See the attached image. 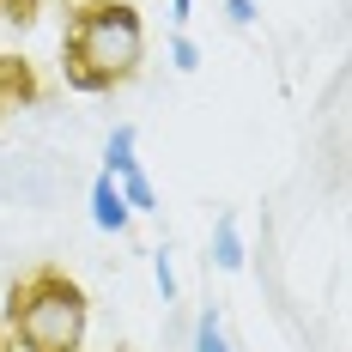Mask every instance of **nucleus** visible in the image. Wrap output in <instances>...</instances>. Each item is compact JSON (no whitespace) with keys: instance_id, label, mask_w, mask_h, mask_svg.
<instances>
[{"instance_id":"obj_1","label":"nucleus","mask_w":352,"mask_h":352,"mask_svg":"<svg viewBox=\"0 0 352 352\" xmlns=\"http://www.w3.org/2000/svg\"><path fill=\"white\" fill-rule=\"evenodd\" d=\"M140 67V19L128 6H98L73 31V79L79 85H109Z\"/></svg>"},{"instance_id":"obj_2","label":"nucleus","mask_w":352,"mask_h":352,"mask_svg":"<svg viewBox=\"0 0 352 352\" xmlns=\"http://www.w3.org/2000/svg\"><path fill=\"white\" fill-rule=\"evenodd\" d=\"M19 340L31 352H73L79 346V334H85V304H79V292L61 280H36L25 298H19Z\"/></svg>"},{"instance_id":"obj_3","label":"nucleus","mask_w":352,"mask_h":352,"mask_svg":"<svg viewBox=\"0 0 352 352\" xmlns=\"http://www.w3.org/2000/svg\"><path fill=\"white\" fill-rule=\"evenodd\" d=\"M128 219H134V212H128V201H122L116 176H98V182H91V225L122 237V231H128Z\"/></svg>"},{"instance_id":"obj_4","label":"nucleus","mask_w":352,"mask_h":352,"mask_svg":"<svg viewBox=\"0 0 352 352\" xmlns=\"http://www.w3.org/2000/svg\"><path fill=\"white\" fill-rule=\"evenodd\" d=\"M212 261H219L225 274H237V267H243V237H237V219H231V212H225V219H219V231H212Z\"/></svg>"},{"instance_id":"obj_5","label":"nucleus","mask_w":352,"mask_h":352,"mask_svg":"<svg viewBox=\"0 0 352 352\" xmlns=\"http://www.w3.org/2000/svg\"><path fill=\"white\" fill-rule=\"evenodd\" d=\"M104 164H109L104 176H122V170H134V164H140V158H134V128H128V122H122V128L109 134V146H104Z\"/></svg>"},{"instance_id":"obj_6","label":"nucleus","mask_w":352,"mask_h":352,"mask_svg":"<svg viewBox=\"0 0 352 352\" xmlns=\"http://www.w3.org/2000/svg\"><path fill=\"white\" fill-rule=\"evenodd\" d=\"M122 201H128V212H152V207H158V195H152V182H146L140 164L122 170Z\"/></svg>"},{"instance_id":"obj_7","label":"nucleus","mask_w":352,"mask_h":352,"mask_svg":"<svg viewBox=\"0 0 352 352\" xmlns=\"http://www.w3.org/2000/svg\"><path fill=\"white\" fill-rule=\"evenodd\" d=\"M195 352H231L225 346V328H219V310H201L195 316Z\"/></svg>"},{"instance_id":"obj_8","label":"nucleus","mask_w":352,"mask_h":352,"mask_svg":"<svg viewBox=\"0 0 352 352\" xmlns=\"http://www.w3.org/2000/svg\"><path fill=\"white\" fill-rule=\"evenodd\" d=\"M152 274H158V292H164V304L176 298V267H170V249H158L152 255Z\"/></svg>"},{"instance_id":"obj_9","label":"nucleus","mask_w":352,"mask_h":352,"mask_svg":"<svg viewBox=\"0 0 352 352\" xmlns=\"http://www.w3.org/2000/svg\"><path fill=\"white\" fill-rule=\"evenodd\" d=\"M170 61H176V73H195V67H201V55H195L188 36H176V43H170Z\"/></svg>"},{"instance_id":"obj_10","label":"nucleus","mask_w":352,"mask_h":352,"mask_svg":"<svg viewBox=\"0 0 352 352\" xmlns=\"http://www.w3.org/2000/svg\"><path fill=\"white\" fill-rule=\"evenodd\" d=\"M225 12H231V25H255V0H225Z\"/></svg>"},{"instance_id":"obj_11","label":"nucleus","mask_w":352,"mask_h":352,"mask_svg":"<svg viewBox=\"0 0 352 352\" xmlns=\"http://www.w3.org/2000/svg\"><path fill=\"white\" fill-rule=\"evenodd\" d=\"M188 6H195V0H170V19H176V25H188Z\"/></svg>"}]
</instances>
